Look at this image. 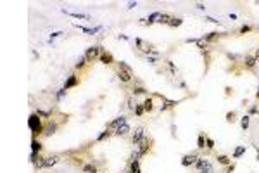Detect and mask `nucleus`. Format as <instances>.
I'll list each match as a JSON object with an SVG mask.
<instances>
[{
    "instance_id": "nucleus-11",
    "label": "nucleus",
    "mask_w": 259,
    "mask_h": 173,
    "mask_svg": "<svg viewBox=\"0 0 259 173\" xmlns=\"http://www.w3.org/2000/svg\"><path fill=\"white\" fill-rule=\"evenodd\" d=\"M114 133H116V135H126V133H130V125H128V123L121 125V126H119Z\"/></svg>"
},
{
    "instance_id": "nucleus-7",
    "label": "nucleus",
    "mask_w": 259,
    "mask_h": 173,
    "mask_svg": "<svg viewBox=\"0 0 259 173\" xmlns=\"http://www.w3.org/2000/svg\"><path fill=\"white\" fill-rule=\"evenodd\" d=\"M145 137V130L142 126H138V128H135V132H133V144H138L142 139Z\"/></svg>"
},
{
    "instance_id": "nucleus-41",
    "label": "nucleus",
    "mask_w": 259,
    "mask_h": 173,
    "mask_svg": "<svg viewBox=\"0 0 259 173\" xmlns=\"http://www.w3.org/2000/svg\"><path fill=\"white\" fill-rule=\"evenodd\" d=\"M207 21H211V23H219L218 19H214V17H207Z\"/></svg>"
},
{
    "instance_id": "nucleus-18",
    "label": "nucleus",
    "mask_w": 259,
    "mask_h": 173,
    "mask_svg": "<svg viewBox=\"0 0 259 173\" xmlns=\"http://www.w3.org/2000/svg\"><path fill=\"white\" fill-rule=\"evenodd\" d=\"M83 171L85 173H97V168L93 165H85L83 166Z\"/></svg>"
},
{
    "instance_id": "nucleus-19",
    "label": "nucleus",
    "mask_w": 259,
    "mask_h": 173,
    "mask_svg": "<svg viewBox=\"0 0 259 173\" xmlns=\"http://www.w3.org/2000/svg\"><path fill=\"white\" fill-rule=\"evenodd\" d=\"M176 104H178L176 101H166V104H164L163 107H161V111H166L168 107H174V106H176Z\"/></svg>"
},
{
    "instance_id": "nucleus-12",
    "label": "nucleus",
    "mask_w": 259,
    "mask_h": 173,
    "mask_svg": "<svg viewBox=\"0 0 259 173\" xmlns=\"http://www.w3.org/2000/svg\"><path fill=\"white\" fill-rule=\"evenodd\" d=\"M40 149H42V144L38 142L37 139H33V140H31V156H35Z\"/></svg>"
},
{
    "instance_id": "nucleus-43",
    "label": "nucleus",
    "mask_w": 259,
    "mask_h": 173,
    "mask_svg": "<svg viewBox=\"0 0 259 173\" xmlns=\"http://www.w3.org/2000/svg\"><path fill=\"white\" fill-rule=\"evenodd\" d=\"M256 95H257V97H259V86H257V94H256Z\"/></svg>"
},
{
    "instance_id": "nucleus-33",
    "label": "nucleus",
    "mask_w": 259,
    "mask_h": 173,
    "mask_svg": "<svg viewBox=\"0 0 259 173\" xmlns=\"http://www.w3.org/2000/svg\"><path fill=\"white\" fill-rule=\"evenodd\" d=\"M54 130H56V125H50V126L47 128V132H45V133H47V135H50V133H54Z\"/></svg>"
},
{
    "instance_id": "nucleus-39",
    "label": "nucleus",
    "mask_w": 259,
    "mask_h": 173,
    "mask_svg": "<svg viewBox=\"0 0 259 173\" xmlns=\"http://www.w3.org/2000/svg\"><path fill=\"white\" fill-rule=\"evenodd\" d=\"M135 7H137V2H130L128 4V9H135Z\"/></svg>"
},
{
    "instance_id": "nucleus-24",
    "label": "nucleus",
    "mask_w": 259,
    "mask_h": 173,
    "mask_svg": "<svg viewBox=\"0 0 259 173\" xmlns=\"http://www.w3.org/2000/svg\"><path fill=\"white\" fill-rule=\"evenodd\" d=\"M218 163H221V165H230V158L228 156H218Z\"/></svg>"
},
{
    "instance_id": "nucleus-42",
    "label": "nucleus",
    "mask_w": 259,
    "mask_h": 173,
    "mask_svg": "<svg viewBox=\"0 0 259 173\" xmlns=\"http://www.w3.org/2000/svg\"><path fill=\"white\" fill-rule=\"evenodd\" d=\"M251 113H252V114L257 113V107H256V106H252V107H251Z\"/></svg>"
},
{
    "instance_id": "nucleus-27",
    "label": "nucleus",
    "mask_w": 259,
    "mask_h": 173,
    "mask_svg": "<svg viewBox=\"0 0 259 173\" xmlns=\"http://www.w3.org/2000/svg\"><path fill=\"white\" fill-rule=\"evenodd\" d=\"M181 24V19H178V17H173L169 21V26H180Z\"/></svg>"
},
{
    "instance_id": "nucleus-10",
    "label": "nucleus",
    "mask_w": 259,
    "mask_h": 173,
    "mask_svg": "<svg viewBox=\"0 0 259 173\" xmlns=\"http://www.w3.org/2000/svg\"><path fill=\"white\" fill-rule=\"evenodd\" d=\"M64 14H69L71 17H76V19H90V16L88 14H80V12H69V11H66V9H64Z\"/></svg>"
},
{
    "instance_id": "nucleus-26",
    "label": "nucleus",
    "mask_w": 259,
    "mask_h": 173,
    "mask_svg": "<svg viewBox=\"0 0 259 173\" xmlns=\"http://www.w3.org/2000/svg\"><path fill=\"white\" fill-rule=\"evenodd\" d=\"M85 61H86V57L81 56L80 59H78V62H76V68H83V66H85Z\"/></svg>"
},
{
    "instance_id": "nucleus-9",
    "label": "nucleus",
    "mask_w": 259,
    "mask_h": 173,
    "mask_svg": "<svg viewBox=\"0 0 259 173\" xmlns=\"http://www.w3.org/2000/svg\"><path fill=\"white\" fill-rule=\"evenodd\" d=\"M195 161H197V156L187 154V156H183V159H181V165H183V166H188V165H193Z\"/></svg>"
},
{
    "instance_id": "nucleus-44",
    "label": "nucleus",
    "mask_w": 259,
    "mask_h": 173,
    "mask_svg": "<svg viewBox=\"0 0 259 173\" xmlns=\"http://www.w3.org/2000/svg\"><path fill=\"white\" fill-rule=\"evenodd\" d=\"M256 56H257V57H259V50H257V54H256Z\"/></svg>"
},
{
    "instance_id": "nucleus-23",
    "label": "nucleus",
    "mask_w": 259,
    "mask_h": 173,
    "mask_svg": "<svg viewBox=\"0 0 259 173\" xmlns=\"http://www.w3.org/2000/svg\"><path fill=\"white\" fill-rule=\"evenodd\" d=\"M204 144H206V139H204V135L200 133L199 139H197V147H199V149H204Z\"/></svg>"
},
{
    "instance_id": "nucleus-35",
    "label": "nucleus",
    "mask_w": 259,
    "mask_h": 173,
    "mask_svg": "<svg viewBox=\"0 0 259 173\" xmlns=\"http://www.w3.org/2000/svg\"><path fill=\"white\" fill-rule=\"evenodd\" d=\"M61 35H64L62 31H56V33H52V35H50V40H52V38H57V37H61Z\"/></svg>"
},
{
    "instance_id": "nucleus-8",
    "label": "nucleus",
    "mask_w": 259,
    "mask_h": 173,
    "mask_svg": "<svg viewBox=\"0 0 259 173\" xmlns=\"http://www.w3.org/2000/svg\"><path fill=\"white\" fill-rule=\"evenodd\" d=\"M135 43H137L138 49L144 50V52H147V54H150V52H152V47L149 45V43H145L144 40H140V38H137V40H135Z\"/></svg>"
},
{
    "instance_id": "nucleus-2",
    "label": "nucleus",
    "mask_w": 259,
    "mask_h": 173,
    "mask_svg": "<svg viewBox=\"0 0 259 173\" xmlns=\"http://www.w3.org/2000/svg\"><path fill=\"white\" fill-rule=\"evenodd\" d=\"M28 126H30V130L33 133H40L43 128H42V121L40 118H38V114H31L30 120H28Z\"/></svg>"
},
{
    "instance_id": "nucleus-14",
    "label": "nucleus",
    "mask_w": 259,
    "mask_h": 173,
    "mask_svg": "<svg viewBox=\"0 0 259 173\" xmlns=\"http://www.w3.org/2000/svg\"><path fill=\"white\" fill-rule=\"evenodd\" d=\"M100 61H102L104 64H111L112 62V56L109 52H102L100 54Z\"/></svg>"
},
{
    "instance_id": "nucleus-21",
    "label": "nucleus",
    "mask_w": 259,
    "mask_h": 173,
    "mask_svg": "<svg viewBox=\"0 0 259 173\" xmlns=\"http://www.w3.org/2000/svg\"><path fill=\"white\" fill-rule=\"evenodd\" d=\"M244 152H245V147H237V149H235V152H233V158H240Z\"/></svg>"
},
{
    "instance_id": "nucleus-25",
    "label": "nucleus",
    "mask_w": 259,
    "mask_h": 173,
    "mask_svg": "<svg viewBox=\"0 0 259 173\" xmlns=\"http://www.w3.org/2000/svg\"><path fill=\"white\" fill-rule=\"evenodd\" d=\"M144 106H140V104H137V107H135V114H137V116H142V114H144Z\"/></svg>"
},
{
    "instance_id": "nucleus-36",
    "label": "nucleus",
    "mask_w": 259,
    "mask_h": 173,
    "mask_svg": "<svg viewBox=\"0 0 259 173\" xmlns=\"http://www.w3.org/2000/svg\"><path fill=\"white\" fill-rule=\"evenodd\" d=\"M168 66H169V69H171V73H174L176 69H174V64L171 62V61H168Z\"/></svg>"
},
{
    "instance_id": "nucleus-20",
    "label": "nucleus",
    "mask_w": 259,
    "mask_h": 173,
    "mask_svg": "<svg viewBox=\"0 0 259 173\" xmlns=\"http://www.w3.org/2000/svg\"><path fill=\"white\" fill-rule=\"evenodd\" d=\"M249 121H251V118H249V116H244V118H242L240 126L244 128V130H247V128H249Z\"/></svg>"
},
{
    "instance_id": "nucleus-15",
    "label": "nucleus",
    "mask_w": 259,
    "mask_h": 173,
    "mask_svg": "<svg viewBox=\"0 0 259 173\" xmlns=\"http://www.w3.org/2000/svg\"><path fill=\"white\" fill-rule=\"evenodd\" d=\"M74 85H78V78H76V76H69V80L66 82L64 88H66V90H69L71 86H74Z\"/></svg>"
},
{
    "instance_id": "nucleus-28",
    "label": "nucleus",
    "mask_w": 259,
    "mask_h": 173,
    "mask_svg": "<svg viewBox=\"0 0 259 173\" xmlns=\"http://www.w3.org/2000/svg\"><path fill=\"white\" fill-rule=\"evenodd\" d=\"M214 38H218V33H216V31H213V33L206 35V37H204V40H214Z\"/></svg>"
},
{
    "instance_id": "nucleus-6",
    "label": "nucleus",
    "mask_w": 259,
    "mask_h": 173,
    "mask_svg": "<svg viewBox=\"0 0 259 173\" xmlns=\"http://www.w3.org/2000/svg\"><path fill=\"white\" fill-rule=\"evenodd\" d=\"M125 123H126V118L125 116H119V118H116L114 121H111V125H109L107 130H114V132H116V130H118L121 125H125Z\"/></svg>"
},
{
    "instance_id": "nucleus-38",
    "label": "nucleus",
    "mask_w": 259,
    "mask_h": 173,
    "mask_svg": "<svg viewBox=\"0 0 259 173\" xmlns=\"http://www.w3.org/2000/svg\"><path fill=\"white\" fill-rule=\"evenodd\" d=\"M233 116H235L233 113H228V114H226V120H228V121H233Z\"/></svg>"
},
{
    "instance_id": "nucleus-29",
    "label": "nucleus",
    "mask_w": 259,
    "mask_h": 173,
    "mask_svg": "<svg viewBox=\"0 0 259 173\" xmlns=\"http://www.w3.org/2000/svg\"><path fill=\"white\" fill-rule=\"evenodd\" d=\"M206 147L207 149H213V147H214V140L213 139H206Z\"/></svg>"
},
{
    "instance_id": "nucleus-5",
    "label": "nucleus",
    "mask_w": 259,
    "mask_h": 173,
    "mask_svg": "<svg viewBox=\"0 0 259 173\" xmlns=\"http://www.w3.org/2000/svg\"><path fill=\"white\" fill-rule=\"evenodd\" d=\"M57 163H59V158L54 156V158H47L45 161H40L37 166L38 168H47V166H54V165H57Z\"/></svg>"
},
{
    "instance_id": "nucleus-30",
    "label": "nucleus",
    "mask_w": 259,
    "mask_h": 173,
    "mask_svg": "<svg viewBox=\"0 0 259 173\" xmlns=\"http://www.w3.org/2000/svg\"><path fill=\"white\" fill-rule=\"evenodd\" d=\"M133 94H135V95L145 94V88H142V86H137V88H133Z\"/></svg>"
},
{
    "instance_id": "nucleus-1",
    "label": "nucleus",
    "mask_w": 259,
    "mask_h": 173,
    "mask_svg": "<svg viewBox=\"0 0 259 173\" xmlns=\"http://www.w3.org/2000/svg\"><path fill=\"white\" fill-rule=\"evenodd\" d=\"M118 76H119V80H121V82L128 83V82H131V76H133V69L130 68V66H128L126 62H119Z\"/></svg>"
},
{
    "instance_id": "nucleus-34",
    "label": "nucleus",
    "mask_w": 259,
    "mask_h": 173,
    "mask_svg": "<svg viewBox=\"0 0 259 173\" xmlns=\"http://www.w3.org/2000/svg\"><path fill=\"white\" fill-rule=\"evenodd\" d=\"M247 31H251V26H247V24L240 28V33H247Z\"/></svg>"
},
{
    "instance_id": "nucleus-3",
    "label": "nucleus",
    "mask_w": 259,
    "mask_h": 173,
    "mask_svg": "<svg viewBox=\"0 0 259 173\" xmlns=\"http://www.w3.org/2000/svg\"><path fill=\"white\" fill-rule=\"evenodd\" d=\"M100 54H102V47H100V45H95V47H90V49L86 50V52H85V57H86V61H90V62H92V61L95 59V57H99Z\"/></svg>"
},
{
    "instance_id": "nucleus-4",
    "label": "nucleus",
    "mask_w": 259,
    "mask_h": 173,
    "mask_svg": "<svg viewBox=\"0 0 259 173\" xmlns=\"http://www.w3.org/2000/svg\"><path fill=\"white\" fill-rule=\"evenodd\" d=\"M149 147H150V140H149L147 137H144V139H142L138 144H135V149L140 151V154H142V156L149 152Z\"/></svg>"
},
{
    "instance_id": "nucleus-31",
    "label": "nucleus",
    "mask_w": 259,
    "mask_h": 173,
    "mask_svg": "<svg viewBox=\"0 0 259 173\" xmlns=\"http://www.w3.org/2000/svg\"><path fill=\"white\" fill-rule=\"evenodd\" d=\"M109 135H111V132H109V130H105V132H102V133L99 135V140H104L105 137H109Z\"/></svg>"
},
{
    "instance_id": "nucleus-17",
    "label": "nucleus",
    "mask_w": 259,
    "mask_h": 173,
    "mask_svg": "<svg viewBox=\"0 0 259 173\" xmlns=\"http://www.w3.org/2000/svg\"><path fill=\"white\" fill-rule=\"evenodd\" d=\"M171 16L169 14H161V17H159V21L157 23H161V24H169V21H171Z\"/></svg>"
},
{
    "instance_id": "nucleus-40",
    "label": "nucleus",
    "mask_w": 259,
    "mask_h": 173,
    "mask_svg": "<svg viewBox=\"0 0 259 173\" xmlns=\"http://www.w3.org/2000/svg\"><path fill=\"white\" fill-rule=\"evenodd\" d=\"M197 9H200V11H204V9H206V5H204V4H197Z\"/></svg>"
},
{
    "instance_id": "nucleus-32",
    "label": "nucleus",
    "mask_w": 259,
    "mask_h": 173,
    "mask_svg": "<svg viewBox=\"0 0 259 173\" xmlns=\"http://www.w3.org/2000/svg\"><path fill=\"white\" fill-rule=\"evenodd\" d=\"M64 94H66V88H62V90L57 92V101H61V99L64 97Z\"/></svg>"
},
{
    "instance_id": "nucleus-13",
    "label": "nucleus",
    "mask_w": 259,
    "mask_h": 173,
    "mask_svg": "<svg viewBox=\"0 0 259 173\" xmlns=\"http://www.w3.org/2000/svg\"><path fill=\"white\" fill-rule=\"evenodd\" d=\"M161 17V12H154V14H150L149 16V19H142V23H149V24H152L155 21V19H159Z\"/></svg>"
},
{
    "instance_id": "nucleus-16",
    "label": "nucleus",
    "mask_w": 259,
    "mask_h": 173,
    "mask_svg": "<svg viewBox=\"0 0 259 173\" xmlns=\"http://www.w3.org/2000/svg\"><path fill=\"white\" fill-rule=\"evenodd\" d=\"M256 62H257V59H256V57H252V56L245 57V66H247V68H254Z\"/></svg>"
},
{
    "instance_id": "nucleus-37",
    "label": "nucleus",
    "mask_w": 259,
    "mask_h": 173,
    "mask_svg": "<svg viewBox=\"0 0 259 173\" xmlns=\"http://www.w3.org/2000/svg\"><path fill=\"white\" fill-rule=\"evenodd\" d=\"M37 114H38V116H48V113H47V111H40V109L37 111Z\"/></svg>"
},
{
    "instance_id": "nucleus-22",
    "label": "nucleus",
    "mask_w": 259,
    "mask_h": 173,
    "mask_svg": "<svg viewBox=\"0 0 259 173\" xmlns=\"http://www.w3.org/2000/svg\"><path fill=\"white\" fill-rule=\"evenodd\" d=\"M152 107H154V104H152V99H147V101L144 102V109H145V111H152Z\"/></svg>"
}]
</instances>
